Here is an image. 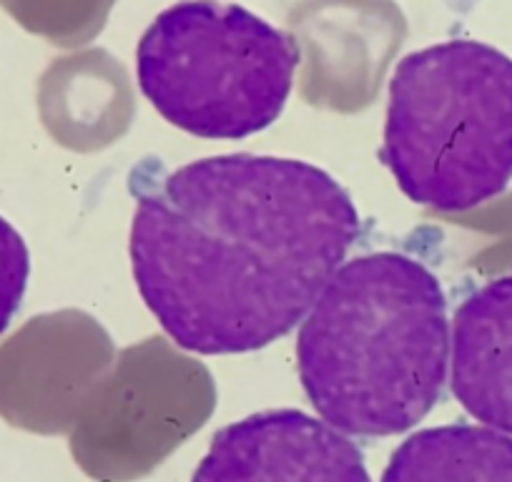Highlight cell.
Wrapping results in <instances>:
<instances>
[{
    "mask_svg": "<svg viewBox=\"0 0 512 482\" xmlns=\"http://www.w3.org/2000/svg\"><path fill=\"white\" fill-rule=\"evenodd\" d=\"M379 161L425 209L500 196L512 181V58L470 38L407 53L390 78Z\"/></svg>",
    "mask_w": 512,
    "mask_h": 482,
    "instance_id": "3",
    "label": "cell"
},
{
    "mask_svg": "<svg viewBox=\"0 0 512 482\" xmlns=\"http://www.w3.org/2000/svg\"><path fill=\"white\" fill-rule=\"evenodd\" d=\"M450 347V387L462 410L512 435V274L462 299Z\"/></svg>",
    "mask_w": 512,
    "mask_h": 482,
    "instance_id": "6",
    "label": "cell"
},
{
    "mask_svg": "<svg viewBox=\"0 0 512 482\" xmlns=\"http://www.w3.org/2000/svg\"><path fill=\"white\" fill-rule=\"evenodd\" d=\"M31 277V252L16 226L0 216V337L16 319Z\"/></svg>",
    "mask_w": 512,
    "mask_h": 482,
    "instance_id": "8",
    "label": "cell"
},
{
    "mask_svg": "<svg viewBox=\"0 0 512 482\" xmlns=\"http://www.w3.org/2000/svg\"><path fill=\"white\" fill-rule=\"evenodd\" d=\"M131 194L136 289L176 347L206 357L287 337L362 234L349 191L302 159L146 161Z\"/></svg>",
    "mask_w": 512,
    "mask_h": 482,
    "instance_id": "1",
    "label": "cell"
},
{
    "mask_svg": "<svg viewBox=\"0 0 512 482\" xmlns=\"http://www.w3.org/2000/svg\"><path fill=\"white\" fill-rule=\"evenodd\" d=\"M450 342L440 279L400 252L362 254L332 274L302 319L299 380L334 430L400 435L442 400Z\"/></svg>",
    "mask_w": 512,
    "mask_h": 482,
    "instance_id": "2",
    "label": "cell"
},
{
    "mask_svg": "<svg viewBox=\"0 0 512 482\" xmlns=\"http://www.w3.org/2000/svg\"><path fill=\"white\" fill-rule=\"evenodd\" d=\"M297 68L289 33L221 0L166 8L136 46L141 93L171 126L209 141H241L277 124Z\"/></svg>",
    "mask_w": 512,
    "mask_h": 482,
    "instance_id": "4",
    "label": "cell"
},
{
    "mask_svg": "<svg viewBox=\"0 0 512 482\" xmlns=\"http://www.w3.org/2000/svg\"><path fill=\"white\" fill-rule=\"evenodd\" d=\"M379 482H512V437L465 422L427 427L392 452Z\"/></svg>",
    "mask_w": 512,
    "mask_h": 482,
    "instance_id": "7",
    "label": "cell"
},
{
    "mask_svg": "<svg viewBox=\"0 0 512 482\" xmlns=\"http://www.w3.org/2000/svg\"><path fill=\"white\" fill-rule=\"evenodd\" d=\"M191 482H372L349 435L302 410H267L211 440Z\"/></svg>",
    "mask_w": 512,
    "mask_h": 482,
    "instance_id": "5",
    "label": "cell"
}]
</instances>
